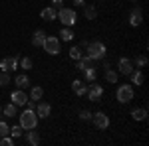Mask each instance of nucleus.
<instances>
[{
    "mask_svg": "<svg viewBox=\"0 0 149 146\" xmlns=\"http://www.w3.org/2000/svg\"><path fill=\"white\" fill-rule=\"evenodd\" d=\"M40 16L44 18V20H48V22H54L58 18V10L54 8V6H48V8H44V10L40 12Z\"/></svg>",
    "mask_w": 149,
    "mask_h": 146,
    "instance_id": "obj_12",
    "label": "nucleus"
},
{
    "mask_svg": "<svg viewBox=\"0 0 149 146\" xmlns=\"http://www.w3.org/2000/svg\"><path fill=\"white\" fill-rule=\"evenodd\" d=\"M14 144V138H12V136H2V138H0V146H12Z\"/></svg>",
    "mask_w": 149,
    "mask_h": 146,
    "instance_id": "obj_32",
    "label": "nucleus"
},
{
    "mask_svg": "<svg viewBox=\"0 0 149 146\" xmlns=\"http://www.w3.org/2000/svg\"><path fill=\"white\" fill-rule=\"evenodd\" d=\"M22 134H24V128L20 126V124H16V126H12V128H10V136H12V138H20Z\"/></svg>",
    "mask_w": 149,
    "mask_h": 146,
    "instance_id": "obj_26",
    "label": "nucleus"
},
{
    "mask_svg": "<svg viewBox=\"0 0 149 146\" xmlns=\"http://www.w3.org/2000/svg\"><path fill=\"white\" fill-rule=\"evenodd\" d=\"M70 57H72V59H76V61L81 57V47H80V45H74V47L70 49Z\"/></svg>",
    "mask_w": 149,
    "mask_h": 146,
    "instance_id": "obj_27",
    "label": "nucleus"
},
{
    "mask_svg": "<svg viewBox=\"0 0 149 146\" xmlns=\"http://www.w3.org/2000/svg\"><path fill=\"white\" fill-rule=\"evenodd\" d=\"M36 124H38V114H36V111L26 109L20 114V126H22L24 130H30V128H36Z\"/></svg>",
    "mask_w": 149,
    "mask_h": 146,
    "instance_id": "obj_1",
    "label": "nucleus"
},
{
    "mask_svg": "<svg viewBox=\"0 0 149 146\" xmlns=\"http://www.w3.org/2000/svg\"><path fill=\"white\" fill-rule=\"evenodd\" d=\"M18 67V57L12 56V57H4L2 61H0V69L2 71H12V69Z\"/></svg>",
    "mask_w": 149,
    "mask_h": 146,
    "instance_id": "obj_7",
    "label": "nucleus"
},
{
    "mask_svg": "<svg viewBox=\"0 0 149 146\" xmlns=\"http://www.w3.org/2000/svg\"><path fill=\"white\" fill-rule=\"evenodd\" d=\"M14 83H16V87L24 89V87H28V85H30V79H28V75H18V77L14 79Z\"/></svg>",
    "mask_w": 149,
    "mask_h": 146,
    "instance_id": "obj_19",
    "label": "nucleus"
},
{
    "mask_svg": "<svg viewBox=\"0 0 149 146\" xmlns=\"http://www.w3.org/2000/svg\"><path fill=\"white\" fill-rule=\"evenodd\" d=\"M131 2H137V0H131Z\"/></svg>",
    "mask_w": 149,
    "mask_h": 146,
    "instance_id": "obj_37",
    "label": "nucleus"
},
{
    "mask_svg": "<svg viewBox=\"0 0 149 146\" xmlns=\"http://www.w3.org/2000/svg\"><path fill=\"white\" fill-rule=\"evenodd\" d=\"M72 89H74V93H76L78 97H84V95L88 93V85H86L84 81H80V79H76V81L72 83Z\"/></svg>",
    "mask_w": 149,
    "mask_h": 146,
    "instance_id": "obj_11",
    "label": "nucleus"
},
{
    "mask_svg": "<svg viewBox=\"0 0 149 146\" xmlns=\"http://www.w3.org/2000/svg\"><path fill=\"white\" fill-rule=\"evenodd\" d=\"M60 38H62L64 42H72V40H74V32H72L68 26H66V28H64V30L60 32Z\"/></svg>",
    "mask_w": 149,
    "mask_h": 146,
    "instance_id": "obj_23",
    "label": "nucleus"
},
{
    "mask_svg": "<svg viewBox=\"0 0 149 146\" xmlns=\"http://www.w3.org/2000/svg\"><path fill=\"white\" fill-rule=\"evenodd\" d=\"M115 97H117V101L119 103H129L131 99H133V87L131 85H121L119 89H117V93H115Z\"/></svg>",
    "mask_w": 149,
    "mask_h": 146,
    "instance_id": "obj_5",
    "label": "nucleus"
},
{
    "mask_svg": "<svg viewBox=\"0 0 149 146\" xmlns=\"http://www.w3.org/2000/svg\"><path fill=\"white\" fill-rule=\"evenodd\" d=\"M88 95H90V101H100L102 99V95H103V87L102 85H92L90 89H88Z\"/></svg>",
    "mask_w": 149,
    "mask_h": 146,
    "instance_id": "obj_9",
    "label": "nucleus"
},
{
    "mask_svg": "<svg viewBox=\"0 0 149 146\" xmlns=\"http://www.w3.org/2000/svg\"><path fill=\"white\" fill-rule=\"evenodd\" d=\"M143 22V12H141V8H133V10L129 12V24L131 26H139V24Z\"/></svg>",
    "mask_w": 149,
    "mask_h": 146,
    "instance_id": "obj_8",
    "label": "nucleus"
},
{
    "mask_svg": "<svg viewBox=\"0 0 149 146\" xmlns=\"http://www.w3.org/2000/svg\"><path fill=\"white\" fill-rule=\"evenodd\" d=\"M44 40H46V34H44L42 30H36V32H34V36H32V45L40 47V45L44 44Z\"/></svg>",
    "mask_w": 149,
    "mask_h": 146,
    "instance_id": "obj_16",
    "label": "nucleus"
},
{
    "mask_svg": "<svg viewBox=\"0 0 149 146\" xmlns=\"http://www.w3.org/2000/svg\"><path fill=\"white\" fill-rule=\"evenodd\" d=\"M26 142L30 146H38L40 144V134L36 132L34 128H30V132H26Z\"/></svg>",
    "mask_w": 149,
    "mask_h": 146,
    "instance_id": "obj_15",
    "label": "nucleus"
},
{
    "mask_svg": "<svg viewBox=\"0 0 149 146\" xmlns=\"http://www.w3.org/2000/svg\"><path fill=\"white\" fill-rule=\"evenodd\" d=\"M0 112H2V107H0Z\"/></svg>",
    "mask_w": 149,
    "mask_h": 146,
    "instance_id": "obj_38",
    "label": "nucleus"
},
{
    "mask_svg": "<svg viewBox=\"0 0 149 146\" xmlns=\"http://www.w3.org/2000/svg\"><path fill=\"white\" fill-rule=\"evenodd\" d=\"M62 4H64V0H52V6H54V8L62 6Z\"/></svg>",
    "mask_w": 149,
    "mask_h": 146,
    "instance_id": "obj_35",
    "label": "nucleus"
},
{
    "mask_svg": "<svg viewBox=\"0 0 149 146\" xmlns=\"http://www.w3.org/2000/svg\"><path fill=\"white\" fill-rule=\"evenodd\" d=\"M74 4H76V6H86V2H84V0H74Z\"/></svg>",
    "mask_w": 149,
    "mask_h": 146,
    "instance_id": "obj_36",
    "label": "nucleus"
},
{
    "mask_svg": "<svg viewBox=\"0 0 149 146\" xmlns=\"http://www.w3.org/2000/svg\"><path fill=\"white\" fill-rule=\"evenodd\" d=\"M119 71H121L123 75H129V73L133 71V63H131L127 57H121V59H119Z\"/></svg>",
    "mask_w": 149,
    "mask_h": 146,
    "instance_id": "obj_14",
    "label": "nucleus"
},
{
    "mask_svg": "<svg viewBox=\"0 0 149 146\" xmlns=\"http://www.w3.org/2000/svg\"><path fill=\"white\" fill-rule=\"evenodd\" d=\"M131 117H133L135 121H145V119H147V111H145V109H133V111H131Z\"/></svg>",
    "mask_w": 149,
    "mask_h": 146,
    "instance_id": "obj_20",
    "label": "nucleus"
},
{
    "mask_svg": "<svg viewBox=\"0 0 149 146\" xmlns=\"http://www.w3.org/2000/svg\"><path fill=\"white\" fill-rule=\"evenodd\" d=\"M42 95H44V89L36 85V87H32V91H30V101H40Z\"/></svg>",
    "mask_w": 149,
    "mask_h": 146,
    "instance_id": "obj_18",
    "label": "nucleus"
},
{
    "mask_svg": "<svg viewBox=\"0 0 149 146\" xmlns=\"http://www.w3.org/2000/svg\"><path fill=\"white\" fill-rule=\"evenodd\" d=\"M58 18H60V22L64 24V26H68V28L78 22V14H76V10H72V8H60Z\"/></svg>",
    "mask_w": 149,
    "mask_h": 146,
    "instance_id": "obj_3",
    "label": "nucleus"
},
{
    "mask_svg": "<svg viewBox=\"0 0 149 146\" xmlns=\"http://www.w3.org/2000/svg\"><path fill=\"white\" fill-rule=\"evenodd\" d=\"M50 112H52V107H50L48 103H38V105H36V114H38V117L46 119V117H50Z\"/></svg>",
    "mask_w": 149,
    "mask_h": 146,
    "instance_id": "obj_13",
    "label": "nucleus"
},
{
    "mask_svg": "<svg viewBox=\"0 0 149 146\" xmlns=\"http://www.w3.org/2000/svg\"><path fill=\"white\" fill-rule=\"evenodd\" d=\"M16 111H18V109H16V105H14V103H8V105L2 109V112H4L6 117H16Z\"/></svg>",
    "mask_w": 149,
    "mask_h": 146,
    "instance_id": "obj_24",
    "label": "nucleus"
},
{
    "mask_svg": "<svg viewBox=\"0 0 149 146\" xmlns=\"http://www.w3.org/2000/svg\"><path fill=\"white\" fill-rule=\"evenodd\" d=\"M92 65H93V59H90L88 56H86V57H80V59H78V69H80V71H86V69L92 67Z\"/></svg>",
    "mask_w": 149,
    "mask_h": 146,
    "instance_id": "obj_17",
    "label": "nucleus"
},
{
    "mask_svg": "<svg viewBox=\"0 0 149 146\" xmlns=\"http://www.w3.org/2000/svg\"><path fill=\"white\" fill-rule=\"evenodd\" d=\"M20 61V67L22 69H32V59L30 57H22V59H18Z\"/></svg>",
    "mask_w": 149,
    "mask_h": 146,
    "instance_id": "obj_29",
    "label": "nucleus"
},
{
    "mask_svg": "<svg viewBox=\"0 0 149 146\" xmlns=\"http://www.w3.org/2000/svg\"><path fill=\"white\" fill-rule=\"evenodd\" d=\"M6 134H10V126L4 123V121H0V138L6 136Z\"/></svg>",
    "mask_w": 149,
    "mask_h": 146,
    "instance_id": "obj_31",
    "label": "nucleus"
},
{
    "mask_svg": "<svg viewBox=\"0 0 149 146\" xmlns=\"http://www.w3.org/2000/svg\"><path fill=\"white\" fill-rule=\"evenodd\" d=\"M105 79L109 81V83H117V71H113V69H105Z\"/></svg>",
    "mask_w": 149,
    "mask_h": 146,
    "instance_id": "obj_25",
    "label": "nucleus"
},
{
    "mask_svg": "<svg viewBox=\"0 0 149 146\" xmlns=\"http://www.w3.org/2000/svg\"><path fill=\"white\" fill-rule=\"evenodd\" d=\"M12 103L16 105V107H20V105H26V101H28V97H26V93H24L22 89H18V91H14L12 93Z\"/></svg>",
    "mask_w": 149,
    "mask_h": 146,
    "instance_id": "obj_10",
    "label": "nucleus"
},
{
    "mask_svg": "<svg viewBox=\"0 0 149 146\" xmlns=\"http://www.w3.org/2000/svg\"><path fill=\"white\" fill-rule=\"evenodd\" d=\"M135 65H137V67H145V65H147V57L145 56L135 57Z\"/></svg>",
    "mask_w": 149,
    "mask_h": 146,
    "instance_id": "obj_33",
    "label": "nucleus"
},
{
    "mask_svg": "<svg viewBox=\"0 0 149 146\" xmlns=\"http://www.w3.org/2000/svg\"><path fill=\"white\" fill-rule=\"evenodd\" d=\"M44 49H46V53H50V56H58L60 53V49H62V45H60V40L58 38H54V36H50L48 38L46 36V40H44Z\"/></svg>",
    "mask_w": 149,
    "mask_h": 146,
    "instance_id": "obj_4",
    "label": "nucleus"
},
{
    "mask_svg": "<svg viewBox=\"0 0 149 146\" xmlns=\"http://www.w3.org/2000/svg\"><path fill=\"white\" fill-rule=\"evenodd\" d=\"M92 121H93V124H95L97 128H102V130H105V128L109 126V119L105 117V112H95V114H92Z\"/></svg>",
    "mask_w": 149,
    "mask_h": 146,
    "instance_id": "obj_6",
    "label": "nucleus"
},
{
    "mask_svg": "<svg viewBox=\"0 0 149 146\" xmlns=\"http://www.w3.org/2000/svg\"><path fill=\"white\" fill-rule=\"evenodd\" d=\"M129 75H131V81H133V85H143V73H141V71H131V73H129Z\"/></svg>",
    "mask_w": 149,
    "mask_h": 146,
    "instance_id": "obj_21",
    "label": "nucleus"
},
{
    "mask_svg": "<svg viewBox=\"0 0 149 146\" xmlns=\"http://www.w3.org/2000/svg\"><path fill=\"white\" fill-rule=\"evenodd\" d=\"M86 47H88V57L93 59V61L105 57V45H103L102 42H92V44H88Z\"/></svg>",
    "mask_w": 149,
    "mask_h": 146,
    "instance_id": "obj_2",
    "label": "nucleus"
},
{
    "mask_svg": "<svg viewBox=\"0 0 149 146\" xmlns=\"http://www.w3.org/2000/svg\"><path fill=\"white\" fill-rule=\"evenodd\" d=\"M84 73H86V79H88V81H95V75H97V73H95V67H93V65L88 67Z\"/></svg>",
    "mask_w": 149,
    "mask_h": 146,
    "instance_id": "obj_28",
    "label": "nucleus"
},
{
    "mask_svg": "<svg viewBox=\"0 0 149 146\" xmlns=\"http://www.w3.org/2000/svg\"><path fill=\"white\" fill-rule=\"evenodd\" d=\"M0 85H10V75H8V71H0Z\"/></svg>",
    "mask_w": 149,
    "mask_h": 146,
    "instance_id": "obj_30",
    "label": "nucleus"
},
{
    "mask_svg": "<svg viewBox=\"0 0 149 146\" xmlns=\"http://www.w3.org/2000/svg\"><path fill=\"white\" fill-rule=\"evenodd\" d=\"M80 119H81V121H90V119H92V112H90V111H81L80 112Z\"/></svg>",
    "mask_w": 149,
    "mask_h": 146,
    "instance_id": "obj_34",
    "label": "nucleus"
},
{
    "mask_svg": "<svg viewBox=\"0 0 149 146\" xmlns=\"http://www.w3.org/2000/svg\"><path fill=\"white\" fill-rule=\"evenodd\" d=\"M84 16H86L88 20H93V18L97 16V10H95L93 6H84Z\"/></svg>",
    "mask_w": 149,
    "mask_h": 146,
    "instance_id": "obj_22",
    "label": "nucleus"
}]
</instances>
